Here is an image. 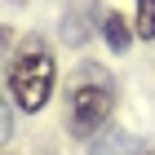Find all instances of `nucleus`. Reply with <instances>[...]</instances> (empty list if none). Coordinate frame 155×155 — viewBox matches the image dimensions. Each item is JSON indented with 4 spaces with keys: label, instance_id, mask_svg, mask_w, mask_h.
Instances as JSON below:
<instances>
[{
    "label": "nucleus",
    "instance_id": "nucleus-1",
    "mask_svg": "<svg viewBox=\"0 0 155 155\" xmlns=\"http://www.w3.org/2000/svg\"><path fill=\"white\" fill-rule=\"evenodd\" d=\"M58 89V62H53V49L45 40H22V49L13 53L9 62V93L13 102L27 111V115H40L49 107V97Z\"/></svg>",
    "mask_w": 155,
    "mask_h": 155
},
{
    "label": "nucleus",
    "instance_id": "nucleus-2",
    "mask_svg": "<svg viewBox=\"0 0 155 155\" xmlns=\"http://www.w3.org/2000/svg\"><path fill=\"white\" fill-rule=\"evenodd\" d=\"M111 111H115L111 80L97 67H80L71 75V84H67V124H71V133L80 142L93 137V133H102V124L111 120Z\"/></svg>",
    "mask_w": 155,
    "mask_h": 155
},
{
    "label": "nucleus",
    "instance_id": "nucleus-3",
    "mask_svg": "<svg viewBox=\"0 0 155 155\" xmlns=\"http://www.w3.org/2000/svg\"><path fill=\"white\" fill-rule=\"evenodd\" d=\"M133 36H137V31H133L120 13H107V45L115 49V53H124V49L133 45Z\"/></svg>",
    "mask_w": 155,
    "mask_h": 155
},
{
    "label": "nucleus",
    "instance_id": "nucleus-4",
    "mask_svg": "<svg viewBox=\"0 0 155 155\" xmlns=\"http://www.w3.org/2000/svg\"><path fill=\"white\" fill-rule=\"evenodd\" d=\"M133 31H137V40H155V0H137Z\"/></svg>",
    "mask_w": 155,
    "mask_h": 155
}]
</instances>
